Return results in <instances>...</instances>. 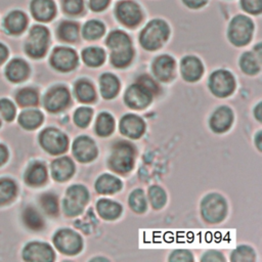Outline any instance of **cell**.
I'll return each instance as SVG.
<instances>
[{
  "mask_svg": "<svg viewBox=\"0 0 262 262\" xmlns=\"http://www.w3.org/2000/svg\"><path fill=\"white\" fill-rule=\"evenodd\" d=\"M169 28L162 19H154L148 23L140 34V43L147 50L160 48L168 39Z\"/></svg>",
  "mask_w": 262,
  "mask_h": 262,
  "instance_id": "6da1fadb",
  "label": "cell"
},
{
  "mask_svg": "<svg viewBox=\"0 0 262 262\" xmlns=\"http://www.w3.org/2000/svg\"><path fill=\"white\" fill-rule=\"evenodd\" d=\"M134 151L128 142H118L111 154L110 166L118 173H127L133 167Z\"/></svg>",
  "mask_w": 262,
  "mask_h": 262,
  "instance_id": "7a4b0ae2",
  "label": "cell"
},
{
  "mask_svg": "<svg viewBox=\"0 0 262 262\" xmlns=\"http://www.w3.org/2000/svg\"><path fill=\"white\" fill-rule=\"evenodd\" d=\"M48 42V30L43 26H35L31 29L29 37L27 39L25 45L26 52L34 58L42 57L46 53Z\"/></svg>",
  "mask_w": 262,
  "mask_h": 262,
  "instance_id": "3957f363",
  "label": "cell"
},
{
  "mask_svg": "<svg viewBox=\"0 0 262 262\" xmlns=\"http://www.w3.org/2000/svg\"><path fill=\"white\" fill-rule=\"evenodd\" d=\"M253 29V23L249 17L245 15L234 16L228 29L229 40L234 45L243 46L251 40Z\"/></svg>",
  "mask_w": 262,
  "mask_h": 262,
  "instance_id": "277c9868",
  "label": "cell"
},
{
  "mask_svg": "<svg viewBox=\"0 0 262 262\" xmlns=\"http://www.w3.org/2000/svg\"><path fill=\"white\" fill-rule=\"evenodd\" d=\"M88 201V191L82 185L71 186L63 200V210L69 216H76L82 213Z\"/></svg>",
  "mask_w": 262,
  "mask_h": 262,
  "instance_id": "5b68a950",
  "label": "cell"
},
{
  "mask_svg": "<svg viewBox=\"0 0 262 262\" xmlns=\"http://www.w3.org/2000/svg\"><path fill=\"white\" fill-rule=\"evenodd\" d=\"M202 214L208 222L215 223L221 221L226 214L224 199L217 193L207 195L202 203Z\"/></svg>",
  "mask_w": 262,
  "mask_h": 262,
  "instance_id": "8992f818",
  "label": "cell"
},
{
  "mask_svg": "<svg viewBox=\"0 0 262 262\" xmlns=\"http://www.w3.org/2000/svg\"><path fill=\"white\" fill-rule=\"evenodd\" d=\"M54 245L56 248L68 255H74L82 249L81 236L71 229H61L54 235Z\"/></svg>",
  "mask_w": 262,
  "mask_h": 262,
  "instance_id": "52a82bcc",
  "label": "cell"
},
{
  "mask_svg": "<svg viewBox=\"0 0 262 262\" xmlns=\"http://www.w3.org/2000/svg\"><path fill=\"white\" fill-rule=\"evenodd\" d=\"M40 143L48 152L52 155H58L67 150L68 138L62 132L53 128H49L41 133Z\"/></svg>",
  "mask_w": 262,
  "mask_h": 262,
  "instance_id": "ba28073f",
  "label": "cell"
},
{
  "mask_svg": "<svg viewBox=\"0 0 262 262\" xmlns=\"http://www.w3.org/2000/svg\"><path fill=\"white\" fill-rule=\"evenodd\" d=\"M118 19L127 27L137 26L142 17L140 7L133 1H121L116 7Z\"/></svg>",
  "mask_w": 262,
  "mask_h": 262,
  "instance_id": "9c48e42d",
  "label": "cell"
},
{
  "mask_svg": "<svg viewBox=\"0 0 262 262\" xmlns=\"http://www.w3.org/2000/svg\"><path fill=\"white\" fill-rule=\"evenodd\" d=\"M210 88L212 92L220 97L229 95L234 89V79L227 71H216L210 77Z\"/></svg>",
  "mask_w": 262,
  "mask_h": 262,
  "instance_id": "30bf717a",
  "label": "cell"
},
{
  "mask_svg": "<svg viewBox=\"0 0 262 262\" xmlns=\"http://www.w3.org/2000/svg\"><path fill=\"white\" fill-rule=\"evenodd\" d=\"M51 64L58 71L68 72L73 70L78 62L77 54L71 48L58 47L55 48L51 55Z\"/></svg>",
  "mask_w": 262,
  "mask_h": 262,
  "instance_id": "8fae6325",
  "label": "cell"
},
{
  "mask_svg": "<svg viewBox=\"0 0 262 262\" xmlns=\"http://www.w3.org/2000/svg\"><path fill=\"white\" fill-rule=\"evenodd\" d=\"M151 93L144 89L139 84L130 86L125 94V101L128 106L136 110L144 108L148 105L151 99Z\"/></svg>",
  "mask_w": 262,
  "mask_h": 262,
  "instance_id": "7c38bea8",
  "label": "cell"
},
{
  "mask_svg": "<svg viewBox=\"0 0 262 262\" xmlns=\"http://www.w3.org/2000/svg\"><path fill=\"white\" fill-rule=\"evenodd\" d=\"M24 258L27 261L48 262L54 259V253L47 244L34 242L26 246L24 250Z\"/></svg>",
  "mask_w": 262,
  "mask_h": 262,
  "instance_id": "4fadbf2b",
  "label": "cell"
},
{
  "mask_svg": "<svg viewBox=\"0 0 262 262\" xmlns=\"http://www.w3.org/2000/svg\"><path fill=\"white\" fill-rule=\"evenodd\" d=\"M73 152L80 162L92 161L97 155V148L93 140L86 136L78 137L73 144Z\"/></svg>",
  "mask_w": 262,
  "mask_h": 262,
  "instance_id": "5bb4252c",
  "label": "cell"
},
{
  "mask_svg": "<svg viewBox=\"0 0 262 262\" xmlns=\"http://www.w3.org/2000/svg\"><path fill=\"white\" fill-rule=\"evenodd\" d=\"M70 94L64 87L58 86L49 90L44 98V104L50 112H57L68 105Z\"/></svg>",
  "mask_w": 262,
  "mask_h": 262,
  "instance_id": "9a60e30c",
  "label": "cell"
},
{
  "mask_svg": "<svg viewBox=\"0 0 262 262\" xmlns=\"http://www.w3.org/2000/svg\"><path fill=\"white\" fill-rule=\"evenodd\" d=\"M121 132L131 138H138L144 131L143 121L135 115H126L120 123Z\"/></svg>",
  "mask_w": 262,
  "mask_h": 262,
  "instance_id": "2e32d148",
  "label": "cell"
},
{
  "mask_svg": "<svg viewBox=\"0 0 262 262\" xmlns=\"http://www.w3.org/2000/svg\"><path fill=\"white\" fill-rule=\"evenodd\" d=\"M181 74L186 81L193 82L201 78L203 74V64L194 56H186L181 61Z\"/></svg>",
  "mask_w": 262,
  "mask_h": 262,
  "instance_id": "e0dca14e",
  "label": "cell"
},
{
  "mask_svg": "<svg viewBox=\"0 0 262 262\" xmlns=\"http://www.w3.org/2000/svg\"><path fill=\"white\" fill-rule=\"evenodd\" d=\"M33 16L40 21H48L55 14V5L52 0H33L31 3Z\"/></svg>",
  "mask_w": 262,
  "mask_h": 262,
  "instance_id": "ac0fdd59",
  "label": "cell"
},
{
  "mask_svg": "<svg viewBox=\"0 0 262 262\" xmlns=\"http://www.w3.org/2000/svg\"><path fill=\"white\" fill-rule=\"evenodd\" d=\"M232 112L227 106H220L215 111L211 118V128L215 132L226 131L232 123Z\"/></svg>",
  "mask_w": 262,
  "mask_h": 262,
  "instance_id": "d6986e66",
  "label": "cell"
},
{
  "mask_svg": "<svg viewBox=\"0 0 262 262\" xmlns=\"http://www.w3.org/2000/svg\"><path fill=\"white\" fill-rule=\"evenodd\" d=\"M174 66L175 62L172 57L169 55H161L155 59L152 71L161 81H168L173 76Z\"/></svg>",
  "mask_w": 262,
  "mask_h": 262,
  "instance_id": "ffe728a7",
  "label": "cell"
},
{
  "mask_svg": "<svg viewBox=\"0 0 262 262\" xmlns=\"http://www.w3.org/2000/svg\"><path fill=\"white\" fill-rule=\"evenodd\" d=\"M75 171L74 164L70 158L62 157L55 160L51 166L52 177L57 181H64L69 179Z\"/></svg>",
  "mask_w": 262,
  "mask_h": 262,
  "instance_id": "44dd1931",
  "label": "cell"
},
{
  "mask_svg": "<svg viewBox=\"0 0 262 262\" xmlns=\"http://www.w3.org/2000/svg\"><path fill=\"white\" fill-rule=\"evenodd\" d=\"M28 24L26 14L19 10H13L9 12L4 19V28L10 34H19L21 33Z\"/></svg>",
  "mask_w": 262,
  "mask_h": 262,
  "instance_id": "7402d4cb",
  "label": "cell"
},
{
  "mask_svg": "<svg viewBox=\"0 0 262 262\" xmlns=\"http://www.w3.org/2000/svg\"><path fill=\"white\" fill-rule=\"evenodd\" d=\"M29 67L27 62L20 58L12 59L6 67V77L12 82L24 81L29 75Z\"/></svg>",
  "mask_w": 262,
  "mask_h": 262,
  "instance_id": "603a6c76",
  "label": "cell"
},
{
  "mask_svg": "<svg viewBox=\"0 0 262 262\" xmlns=\"http://www.w3.org/2000/svg\"><path fill=\"white\" fill-rule=\"evenodd\" d=\"M46 177H47L46 168L41 163L32 164L28 168L26 175H25L26 182L33 186H38V185L43 184L46 180Z\"/></svg>",
  "mask_w": 262,
  "mask_h": 262,
  "instance_id": "cb8c5ba5",
  "label": "cell"
},
{
  "mask_svg": "<svg viewBox=\"0 0 262 262\" xmlns=\"http://www.w3.org/2000/svg\"><path fill=\"white\" fill-rule=\"evenodd\" d=\"M121 186V181L111 174L101 175L95 183V188L99 193H114L120 190Z\"/></svg>",
  "mask_w": 262,
  "mask_h": 262,
  "instance_id": "d4e9b609",
  "label": "cell"
},
{
  "mask_svg": "<svg viewBox=\"0 0 262 262\" xmlns=\"http://www.w3.org/2000/svg\"><path fill=\"white\" fill-rule=\"evenodd\" d=\"M119 91V81L116 76L112 74H103L100 77V92L101 95L106 98L111 99Z\"/></svg>",
  "mask_w": 262,
  "mask_h": 262,
  "instance_id": "484cf974",
  "label": "cell"
},
{
  "mask_svg": "<svg viewBox=\"0 0 262 262\" xmlns=\"http://www.w3.org/2000/svg\"><path fill=\"white\" fill-rule=\"evenodd\" d=\"M121 211L122 208L118 203L105 199H102L97 202V212L104 219H116L117 217L120 216Z\"/></svg>",
  "mask_w": 262,
  "mask_h": 262,
  "instance_id": "4316f807",
  "label": "cell"
},
{
  "mask_svg": "<svg viewBox=\"0 0 262 262\" xmlns=\"http://www.w3.org/2000/svg\"><path fill=\"white\" fill-rule=\"evenodd\" d=\"M107 47L111 49V51L119 50L122 48H126L131 46V41L124 32L121 31H114L112 32L105 41Z\"/></svg>",
  "mask_w": 262,
  "mask_h": 262,
  "instance_id": "83f0119b",
  "label": "cell"
},
{
  "mask_svg": "<svg viewBox=\"0 0 262 262\" xmlns=\"http://www.w3.org/2000/svg\"><path fill=\"white\" fill-rule=\"evenodd\" d=\"M261 66V56L253 52H246L241 58V68L242 70L249 75H254L260 71Z\"/></svg>",
  "mask_w": 262,
  "mask_h": 262,
  "instance_id": "f1b7e54d",
  "label": "cell"
},
{
  "mask_svg": "<svg viewBox=\"0 0 262 262\" xmlns=\"http://www.w3.org/2000/svg\"><path fill=\"white\" fill-rule=\"evenodd\" d=\"M43 116L39 111L28 110L20 114L18 121L19 124L26 129H35L41 125Z\"/></svg>",
  "mask_w": 262,
  "mask_h": 262,
  "instance_id": "f546056e",
  "label": "cell"
},
{
  "mask_svg": "<svg viewBox=\"0 0 262 262\" xmlns=\"http://www.w3.org/2000/svg\"><path fill=\"white\" fill-rule=\"evenodd\" d=\"M57 34L59 39L66 42H75L79 36V27L72 21H63L59 25Z\"/></svg>",
  "mask_w": 262,
  "mask_h": 262,
  "instance_id": "4dcf8cb0",
  "label": "cell"
},
{
  "mask_svg": "<svg viewBox=\"0 0 262 262\" xmlns=\"http://www.w3.org/2000/svg\"><path fill=\"white\" fill-rule=\"evenodd\" d=\"M133 57L132 47H126L119 50H114L111 53V61L117 68H123L128 66Z\"/></svg>",
  "mask_w": 262,
  "mask_h": 262,
  "instance_id": "1f68e13d",
  "label": "cell"
},
{
  "mask_svg": "<svg viewBox=\"0 0 262 262\" xmlns=\"http://www.w3.org/2000/svg\"><path fill=\"white\" fill-rule=\"evenodd\" d=\"M83 60L90 67H99L104 61V51L101 48L89 47L86 48L82 53Z\"/></svg>",
  "mask_w": 262,
  "mask_h": 262,
  "instance_id": "d6a6232c",
  "label": "cell"
},
{
  "mask_svg": "<svg viewBox=\"0 0 262 262\" xmlns=\"http://www.w3.org/2000/svg\"><path fill=\"white\" fill-rule=\"evenodd\" d=\"M23 220L27 227L32 230H40L43 228V219L41 215L32 207H28L25 209L23 213Z\"/></svg>",
  "mask_w": 262,
  "mask_h": 262,
  "instance_id": "836d02e7",
  "label": "cell"
},
{
  "mask_svg": "<svg viewBox=\"0 0 262 262\" xmlns=\"http://www.w3.org/2000/svg\"><path fill=\"white\" fill-rule=\"evenodd\" d=\"M115 128V122L113 117L107 113H101L96 120V133L100 136L110 135Z\"/></svg>",
  "mask_w": 262,
  "mask_h": 262,
  "instance_id": "e575fe53",
  "label": "cell"
},
{
  "mask_svg": "<svg viewBox=\"0 0 262 262\" xmlns=\"http://www.w3.org/2000/svg\"><path fill=\"white\" fill-rule=\"evenodd\" d=\"M76 96L83 102L93 101L95 98V91L93 86L87 81H79L75 87Z\"/></svg>",
  "mask_w": 262,
  "mask_h": 262,
  "instance_id": "d590c367",
  "label": "cell"
},
{
  "mask_svg": "<svg viewBox=\"0 0 262 262\" xmlns=\"http://www.w3.org/2000/svg\"><path fill=\"white\" fill-rule=\"evenodd\" d=\"M16 194V185L10 179H0V205H5L13 200Z\"/></svg>",
  "mask_w": 262,
  "mask_h": 262,
  "instance_id": "8d00e7d4",
  "label": "cell"
},
{
  "mask_svg": "<svg viewBox=\"0 0 262 262\" xmlns=\"http://www.w3.org/2000/svg\"><path fill=\"white\" fill-rule=\"evenodd\" d=\"M104 33V26L101 21L90 20L87 21L83 28V36L87 40H94L101 37Z\"/></svg>",
  "mask_w": 262,
  "mask_h": 262,
  "instance_id": "74e56055",
  "label": "cell"
},
{
  "mask_svg": "<svg viewBox=\"0 0 262 262\" xmlns=\"http://www.w3.org/2000/svg\"><path fill=\"white\" fill-rule=\"evenodd\" d=\"M16 101L18 102L19 105H23V106L35 105L38 102V94L33 89L25 88L17 92Z\"/></svg>",
  "mask_w": 262,
  "mask_h": 262,
  "instance_id": "f35d334b",
  "label": "cell"
},
{
  "mask_svg": "<svg viewBox=\"0 0 262 262\" xmlns=\"http://www.w3.org/2000/svg\"><path fill=\"white\" fill-rule=\"evenodd\" d=\"M129 204L133 211L137 213H142L146 209V199L141 189L134 190L129 198Z\"/></svg>",
  "mask_w": 262,
  "mask_h": 262,
  "instance_id": "ab89813d",
  "label": "cell"
},
{
  "mask_svg": "<svg viewBox=\"0 0 262 262\" xmlns=\"http://www.w3.org/2000/svg\"><path fill=\"white\" fill-rule=\"evenodd\" d=\"M152 208L161 209L166 203V193L160 186H151L148 191Z\"/></svg>",
  "mask_w": 262,
  "mask_h": 262,
  "instance_id": "60d3db41",
  "label": "cell"
},
{
  "mask_svg": "<svg viewBox=\"0 0 262 262\" xmlns=\"http://www.w3.org/2000/svg\"><path fill=\"white\" fill-rule=\"evenodd\" d=\"M40 203L44 211L49 214V215H56L58 211V206H57V199L55 195L51 193H45L41 196Z\"/></svg>",
  "mask_w": 262,
  "mask_h": 262,
  "instance_id": "b9f144b4",
  "label": "cell"
},
{
  "mask_svg": "<svg viewBox=\"0 0 262 262\" xmlns=\"http://www.w3.org/2000/svg\"><path fill=\"white\" fill-rule=\"evenodd\" d=\"M255 259V253L252 248L248 246H241L232 253V261H253Z\"/></svg>",
  "mask_w": 262,
  "mask_h": 262,
  "instance_id": "7bdbcfd3",
  "label": "cell"
},
{
  "mask_svg": "<svg viewBox=\"0 0 262 262\" xmlns=\"http://www.w3.org/2000/svg\"><path fill=\"white\" fill-rule=\"evenodd\" d=\"M92 116V110L89 107H80L76 111L74 115V121L75 123L80 127H86Z\"/></svg>",
  "mask_w": 262,
  "mask_h": 262,
  "instance_id": "ee69618b",
  "label": "cell"
},
{
  "mask_svg": "<svg viewBox=\"0 0 262 262\" xmlns=\"http://www.w3.org/2000/svg\"><path fill=\"white\" fill-rule=\"evenodd\" d=\"M0 113L6 121H11L15 115V108L13 103L6 98L0 99Z\"/></svg>",
  "mask_w": 262,
  "mask_h": 262,
  "instance_id": "f6af8a7d",
  "label": "cell"
},
{
  "mask_svg": "<svg viewBox=\"0 0 262 262\" xmlns=\"http://www.w3.org/2000/svg\"><path fill=\"white\" fill-rule=\"evenodd\" d=\"M62 8L69 14H79L83 10V1L82 0H63Z\"/></svg>",
  "mask_w": 262,
  "mask_h": 262,
  "instance_id": "bcb514c9",
  "label": "cell"
},
{
  "mask_svg": "<svg viewBox=\"0 0 262 262\" xmlns=\"http://www.w3.org/2000/svg\"><path fill=\"white\" fill-rule=\"evenodd\" d=\"M137 84H139L140 86H142L144 89H146L147 91H149L151 94H155L158 92L159 88L158 85L156 84V82L148 76L146 75H142L137 79Z\"/></svg>",
  "mask_w": 262,
  "mask_h": 262,
  "instance_id": "7dc6e473",
  "label": "cell"
},
{
  "mask_svg": "<svg viewBox=\"0 0 262 262\" xmlns=\"http://www.w3.org/2000/svg\"><path fill=\"white\" fill-rule=\"evenodd\" d=\"M243 8L253 14H258L262 10V0H242Z\"/></svg>",
  "mask_w": 262,
  "mask_h": 262,
  "instance_id": "c3c4849f",
  "label": "cell"
},
{
  "mask_svg": "<svg viewBox=\"0 0 262 262\" xmlns=\"http://www.w3.org/2000/svg\"><path fill=\"white\" fill-rule=\"evenodd\" d=\"M170 261H192V256L190 252L185 250H177L174 251L173 254H171Z\"/></svg>",
  "mask_w": 262,
  "mask_h": 262,
  "instance_id": "681fc988",
  "label": "cell"
},
{
  "mask_svg": "<svg viewBox=\"0 0 262 262\" xmlns=\"http://www.w3.org/2000/svg\"><path fill=\"white\" fill-rule=\"evenodd\" d=\"M110 3V0H89V6L94 11L103 10Z\"/></svg>",
  "mask_w": 262,
  "mask_h": 262,
  "instance_id": "f907efd6",
  "label": "cell"
},
{
  "mask_svg": "<svg viewBox=\"0 0 262 262\" xmlns=\"http://www.w3.org/2000/svg\"><path fill=\"white\" fill-rule=\"evenodd\" d=\"M202 261H224V258L216 251H209L203 256Z\"/></svg>",
  "mask_w": 262,
  "mask_h": 262,
  "instance_id": "816d5d0a",
  "label": "cell"
},
{
  "mask_svg": "<svg viewBox=\"0 0 262 262\" xmlns=\"http://www.w3.org/2000/svg\"><path fill=\"white\" fill-rule=\"evenodd\" d=\"M183 2L190 8H199L205 5L207 0H183Z\"/></svg>",
  "mask_w": 262,
  "mask_h": 262,
  "instance_id": "f5cc1de1",
  "label": "cell"
},
{
  "mask_svg": "<svg viewBox=\"0 0 262 262\" xmlns=\"http://www.w3.org/2000/svg\"><path fill=\"white\" fill-rule=\"evenodd\" d=\"M7 157H8V150L6 146L0 145V166L5 163V161L7 160Z\"/></svg>",
  "mask_w": 262,
  "mask_h": 262,
  "instance_id": "db71d44e",
  "label": "cell"
},
{
  "mask_svg": "<svg viewBox=\"0 0 262 262\" xmlns=\"http://www.w3.org/2000/svg\"><path fill=\"white\" fill-rule=\"evenodd\" d=\"M7 55H8V50L6 46L0 43V64L6 59Z\"/></svg>",
  "mask_w": 262,
  "mask_h": 262,
  "instance_id": "11a10c76",
  "label": "cell"
},
{
  "mask_svg": "<svg viewBox=\"0 0 262 262\" xmlns=\"http://www.w3.org/2000/svg\"><path fill=\"white\" fill-rule=\"evenodd\" d=\"M260 108H261V103H259V104L257 105V108H256V111H255L256 117H257V119H258L259 121H261V112H260Z\"/></svg>",
  "mask_w": 262,
  "mask_h": 262,
  "instance_id": "9f6ffc18",
  "label": "cell"
},
{
  "mask_svg": "<svg viewBox=\"0 0 262 262\" xmlns=\"http://www.w3.org/2000/svg\"><path fill=\"white\" fill-rule=\"evenodd\" d=\"M260 135H261V133L259 132V133L257 134V138H256V141H257V146H258V148H259V149H261V145H260V143H259V141H260Z\"/></svg>",
  "mask_w": 262,
  "mask_h": 262,
  "instance_id": "6f0895ef",
  "label": "cell"
},
{
  "mask_svg": "<svg viewBox=\"0 0 262 262\" xmlns=\"http://www.w3.org/2000/svg\"><path fill=\"white\" fill-rule=\"evenodd\" d=\"M0 124H1V123H0Z\"/></svg>",
  "mask_w": 262,
  "mask_h": 262,
  "instance_id": "680465c9",
  "label": "cell"
}]
</instances>
